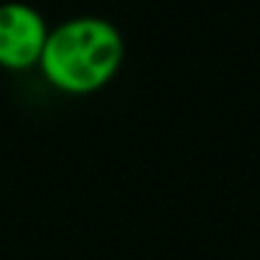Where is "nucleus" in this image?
<instances>
[{
  "mask_svg": "<svg viewBox=\"0 0 260 260\" xmlns=\"http://www.w3.org/2000/svg\"><path fill=\"white\" fill-rule=\"evenodd\" d=\"M46 39L49 26L36 8L26 3L0 6V67L3 69L23 72L39 67Z\"/></svg>",
  "mask_w": 260,
  "mask_h": 260,
  "instance_id": "nucleus-2",
  "label": "nucleus"
},
{
  "mask_svg": "<svg viewBox=\"0 0 260 260\" xmlns=\"http://www.w3.org/2000/svg\"><path fill=\"white\" fill-rule=\"evenodd\" d=\"M125 44L120 31L105 18H72L49 31L41 74L64 94H92L120 69Z\"/></svg>",
  "mask_w": 260,
  "mask_h": 260,
  "instance_id": "nucleus-1",
  "label": "nucleus"
}]
</instances>
